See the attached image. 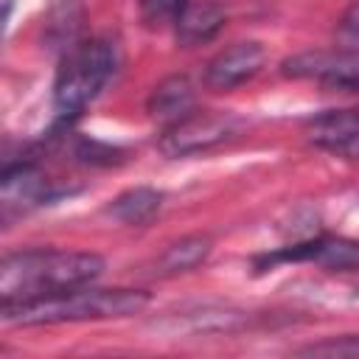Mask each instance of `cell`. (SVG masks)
Returning a JSON list of instances; mask_svg holds the SVG:
<instances>
[{
  "label": "cell",
  "instance_id": "obj_1",
  "mask_svg": "<svg viewBox=\"0 0 359 359\" xmlns=\"http://www.w3.org/2000/svg\"><path fill=\"white\" fill-rule=\"evenodd\" d=\"M104 272V258L79 250H22L0 264V300L22 303L87 286Z\"/></svg>",
  "mask_w": 359,
  "mask_h": 359
},
{
  "label": "cell",
  "instance_id": "obj_2",
  "mask_svg": "<svg viewBox=\"0 0 359 359\" xmlns=\"http://www.w3.org/2000/svg\"><path fill=\"white\" fill-rule=\"evenodd\" d=\"M149 306V294L140 289H67L22 303H3V320L14 325H53L81 320L129 317Z\"/></svg>",
  "mask_w": 359,
  "mask_h": 359
},
{
  "label": "cell",
  "instance_id": "obj_3",
  "mask_svg": "<svg viewBox=\"0 0 359 359\" xmlns=\"http://www.w3.org/2000/svg\"><path fill=\"white\" fill-rule=\"evenodd\" d=\"M121 62L112 39H87L62 56V67L53 84V107L62 118L79 115L115 76Z\"/></svg>",
  "mask_w": 359,
  "mask_h": 359
},
{
  "label": "cell",
  "instance_id": "obj_4",
  "mask_svg": "<svg viewBox=\"0 0 359 359\" xmlns=\"http://www.w3.org/2000/svg\"><path fill=\"white\" fill-rule=\"evenodd\" d=\"M241 129V121L233 112H191L177 123L165 126L160 135V151L165 157H188L208 151L224 140H230Z\"/></svg>",
  "mask_w": 359,
  "mask_h": 359
},
{
  "label": "cell",
  "instance_id": "obj_5",
  "mask_svg": "<svg viewBox=\"0 0 359 359\" xmlns=\"http://www.w3.org/2000/svg\"><path fill=\"white\" fill-rule=\"evenodd\" d=\"M283 76L309 79L337 90L359 87V53L351 50H306L283 62Z\"/></svg>",
  "mask_w": 359,
  "mask_h": 359
},
{
  "label": "cell",
  "instance_id": "obj_6",
  "mask_svg": "<svg viewBox=\"0 0 359 359\" xmlns=\"http://www.w3.org/2000/svg\"><path fill=\"white\" fill-rule=\"evenodd\" d=\"M266 62V48L255 39H244V42H233L230 48L219 50L208 67H205V84L216 93H227L236 90L238 84L250 81L252 76L261 73Z\"/></svg>",
  "mask_w": 359,
  "mask_h": 359
},
{
  "label": "cell",
  "instance_id": "obj_7",
  "mask_svg": "<svg viewBox=\"0 0 359 359\" xmlns=\"http://www.w3.org/2000/svg\"><path fill=\"white\" fill-rule=\"evenodd\" d=\"M306 137L342 160H359V109H325L306 121Z\"/></svg>",
  "mask_w": 359,
  "mask_h": 359
},
{
  "label": "cell",
  "instance_id": "obj_8",
  "mask_svg": "<svg viewBox=\"0 0 359 359\" xmlns=\"http://www.w3.org/2000/svg\"><path fill=\"white\" fill-rule=\"evenodd\" d=\"M160 331L168 334H194V337H208V334H236L250 325V314L238 309H224V306H202L194 311H180L171 314L163 323H154Z\"/></svg>",
  "mask_w": 359,
  "mask_h": 359
},
{
  "label": "cell",
  "instance_id": "obj_9",
  "mask_svg": "<svg viewBox=\"0 0 359 359\" xmlns=\"http://www.w3.org/2000/svg\"><path fill=\"white\" fill-rule=\"evenodd\" d=\"M50 182L48 177L31 165V163H17V165H8L3 171V180H0V199H3V208L6 210H28V208H36V205H45L50 202Z\"/></svg>",
  "mask_w": 359,
  "mask_h": 359
},
{
  "label": "cell",
  "instance_id": "obj_10",
  "mask_svg": "<svg viewBox=\"0 0 359 359\" xmlns=\"http://www.w3.org/2000/svg\"><path fill=\"white\" fill-rule=\"evenodd\" d=\"M224 20H227V11L216 0H199V3L188 0L185 11L180 14V20L174 25L177 28V42L182 48L205 45L224 28Z\"/></svg>",
  "mask_w": 359,
  "mask_h": 359
},
{
  "label": "cell",
  "instance_id": "obj_11",
  "mask_svg": "<svg viewBox=\"0 0 359 359\" xmlns=\"http://www.w3.org/2000/svg\"><path fill=\"white\" fill-rule=\"evenodd\" d=\"M194 107H196V90L188 76H168L149 95V115L154 121H163L165 126L191 115Z\"/></svg>",
  "mask_w": 359,
  "mask_h": 359
},
{
  "label": "cell",
  "instance_id": "obj_12",
  "mask_svg": "<svg viewBox=\"0 0 359 359\" xmlns=\"http://www.w3.org/2000/svg\"><path fill=\"white\" fill-rule=\"evenodd\" d=\"M81 25H84V8L79 0H56L48 14H45V28H42V42L50 50H59L62 56L73 50L81 39Z\"/></svg>",
  "mask_w": 359,
  "mask_h": 359
},
{
  "label": "cell",
  "instance_id": "obj_13",
  "mask_svg": "<svg viewBox=\"0 0 359 359\" xmlns=\"http://www.w3.org/2000/svg\"><path fill=\"white\" fill-rule=\"evenodd\" d=\"M210 255V238L208 236H182L177 241H171L160 258L154 261V272L157 275H180V272H191L199 264H205V258Z\"/></svg>",
  "mask_w": 359,
  "mask_h": 359
},
{
  "label": "cell",
  "instance_id": "obj_14",
  "mask_svg": "<svg viewBox=\"0 0 359 359\" xmlns=\"http://www.w3.org/2000/svg\"><path fill=\"white\" fill-rule=\"evenodd\" d=\"M163 205V194L154 188H129L112 199L109 213L123 224H146L157 216Z\"/></svg>",
  "mask_w": 359,
  "mask_h": 359
},
{
  "label": "cell",
  "instance_id": "obj_15",
  "mask_svg": "<svg viewBox=\"0 0 359 359\" xmlns=\"http://www.w3.org/2000/svg\"><path fill=\"white\" fill-rule=\"evenodd\" d=\"M188 0H140V20L146 28H165V25H177L180 14L185 11Z\"/></svg>",
  "mask_w": 359,
  "mask_h": 359
},
{
  "label": "cell",
  "instance_id": "obj_16",
  "mask_svg": "<svg viewBox=\"0 0 359 359\" xmlns=\"http://www.w3.org/2000/svg\"><path fill=\"white\" fill-rule=\"evenodd\" d=\"M300 356H328V359H359V337H339V339H323L311 342L297 351Z\"/></svg>",
  "mask_w": 359,
  "mask_h": 359
},
{
  "label": "cell",
  "instance_id": "obj_17",
  "mask_svg": "<svg viewBox=\"0 0 359 359\" xmlns=\"http://www.w3.org/2000/svg\"><path fill=\"white\" fill-rule=\"evenodd\" d=\"M337 48L359 53V0H353L337 25Z\"/></svg>",
  "mask_w": 359,
  "mask_h": 359
},
{
  "label": "cell",
  "instance_id": "obj_18",
  "mask_svg": "<svg viewBox=\"0 0 359 359\" xmlns=\"http://www.w3.org/2000/svg\"><path fill=\"white\" fill-rule=\"evenodd\" d=\"M76 157L81 163H90V165H112L118 160V149L98 143V140H81L76 149Z\"/></svg>",
  "mask_w": 359,
  "mask_h": 359
}]
</instances>
